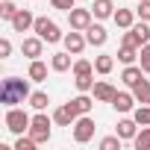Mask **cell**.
<instances>
[{
	"label": "cell",
	"instance_id": "cell-1",
	"mask_svg": "<svg viewBox=\"0 0 150 150\" xmlns=\"http://www.w3.org/2000/svg\"><path fill=\"white\" fill-rule=\"evenodd\" d=\"M30 94H33V91H30V83L21 80V77H6L3 86H0V103H3L6 109L15 106V103L30 100Z\"/></svg>",
	"mask_w": 150,
	"mask_h": 150
},
{
	"label": "cell",
	"instance_id": "cell-2",
	"mask_svg": "<svg viewBox=\"0 0 150 150\" xmlns=\"http://www.w3.org/2000/svg\"><path fill=\"white\" fill-rule=\"evenodd\" d=\"M30 124H33V118H30L24 109H18V106H9V109H6V129H9V132L24 135V129H30Z\"/></svg>",
	"mask_w": 150,
	"mask_h": 150
},
{
	"label": "cell",
	"instance_id": "cell-3",
	"mask_svg": "<svg viewBox=\"0 0 150 150\" xmlns=\"http://www.w3.org/2000/svg\"><path fill=\"white\" fill-rule=\"evenodd\" d=\"M33 33H35L38 38H44L47 44H56V41H62V38H65V35L59 33L56 21H50V18H35V24H33Z\"/></svg>",
	"mask_w": 150,
	"mask_h": 150
},
{
	"label": "cell",
	"instance_id": "cell-4",
	"mask_svg": "<svg viewBox=\"0 0 150 150\" xmlns=\"http://www.w3.org/2000/svg\"><path fill=\"white\" fill-rule=\"evenodd\" d=\"M56 121L53 118H47L44 112H38L35 118H33V124H30V135L38 141V144H44V141H50V127H53Z\"/></svg>",
	"mask_w": 150,
	"mask_h": 150
},
{
	"label": "cell",
	"instance_id": "cell-5",
	"mask_svg": "<svg viewBox=\"0 0 150 150\" xmlns=\"http://www.w3.org/2000/svg\"><path fill=\"white\" fill-rule=\"evenodd\" d=\"M94 118L91 115H80L77 121H74V141L77 144H86V141H91L94 138Z\"/></svg>",
	"mask_w": 150,
	"mask_h": 150
},
{
	"label": "cell",
	"instance_id": "cell-6",
	"mask_svg": "<svg viewBox=\"0 0 150 150\" xmlns=\"http://www.w3.org/2000/svg\"><path fill=\"white\" fill-rule=\"evenodd\" d=\"M91 18H94L91 9H77V6H74V9L68 12V24H71V30H80V33H86V30L91 27Z\"/></svg>",
	"mask_w": 150,
	"mask_h": 150
},
{
	"label": "cell",
	"instance_id": "cell-7",
	"mask_svg": "<svg viewBox=\"0 0 150 150\" xmlns=\"http://www.w3.org/2000/svg\"><path fill=\"white\" fill-rule=\"evenodd\" d=\"M62 44H65V50H68V53L80 56V53H83V47L88 44V38H86V35H83L80 30H71V33H68V35L62 38Z\"/></svg>",
	"mask_w": 150,
	"mask_h": 150
},
{
	"label": "cell",
	"instance_id": "cell-8",
	"mask_svg": "<svg viewBox=\"0 0 150 150\" xmlns=\"http://www.w3.org/2000/svg\"><path fill=\"white\" fill-rule=\"evenodd\" d=\"M135 103H138V100H135V94H132V91H118V94L112 97V109H115V112H121V115L132 112V109H135Z\"/></svg>",
	"mask_w": 150,
	"mask_h": 150
},
{
	"label": "cell",
	"instance_id": "cell-9",
	"mask_svg": "<svg viewBox=\"0 0 150 150\" xmlns=\"http://www.w3.org/2000/svg\"><path fill=\"white\" fill-rule=\"evenodd\" d=\"M77 118H80V112L74 109V103H65V106H59V109L53 112V121H56L59 127H74Z\"/></svg>",
	"mask_w": 150,
	"mask_h": 150
},
{
	"label": "cell",
	"instance_id": "cell-10",
	"mask_svg": "<svg viewBox=\"0 0 150 150\" xmlns=\"http://www.w3.org/2000/svg\"><path fill=\"white\" fill-rule=\"evenodd\" d=\"M9 24H12V30H15V33H27V30H33L35 18H33V12H30V9H18V15H15Z\"/></svg>",
	"mask_w": 150,
	"mask_h": 150
},
{
	"label": "cell",
	"instance_id": "cell-11",
	"mask_svg": "<svg viewBox=\"0 0 150 150\" xmlns=\"http://www.w3.org/2000/svg\"><path fill=\"white\" fill-rule=\"evenodd\" d=\"M21 53L27 56V59H38L41 53H44V38H24L21 41Z\"/></svg>",
	"mask_w": 150,
	"mask_h": 150
},
{
	"label": "cell",
	"instance_id": "cell-12",
	"mask_svg": "<svg viewBox=\"0 0 150 150\" xmlns=\"http://www.w3.org/2000/svg\"><path fill=\"white\" fill-rule=\"evenodd\" d=\"M138 127H141V124H138L135 118H121V121H118V129H115V132H118V135H121L124 141H132V138L138 135Z\"/></svg>",
	"mask_w": 150,
	"mask_h": 150
},
{
	"label": "cell",
	"instance_id": "cell-13",
	"mask_svg": "<svg viewBox=\"0 0 150 150\" xmlns=\"http://www.w3.org/2000/svg\"><path fill=\"white\" fill-rule=\"evenodd\" d=\"M94 100H100V103H112V97L118 94V88L112 86V83H106V80H100V83H94Z\"/></svg>",
	"mask_w": 150,
	"mask_h": 150
},
{
	"label": "cell",
	"instance_id": "cell-14",
	"mask_svg": "<svg viewBox=\"0 0 150 150\" xmlns=\"http://www.w3.org/2000/svg\"><path fill=\"white\" fill-rule=\"evenodd\" d=\"M86 38H88V44H91V47H103V44H106V38H109V33H106L100 24H91V27L86 30Z\"/></svg>",
	"mask_w": 150,
	"mask_h": 150
},
{
	"label": "cell",
	"instance_id": "cell-15",
	"mask_svg": "<svg viewBox=\"0 0 150 150\" xmlns=\"http://www.w3.org/2000/svg\"><path fill=\"white\" fill-rule=\"evenodd\" d=\"M112 21H115L121 30H129V27L135 24V12H132V9H121V6H118V9H115V15H112Z\"/></svg>",
	"mask_w": 150,
	"mask_h": 150
},
{
	"label": "cell",
	"instance_id": "cell-16",
	"mask_svg": "<svg viewBox=\"0 0 150 150\" xmlns=\"http://www.w3.org/2000/svg\"><path fill=\"white\" fill-rule=\"evenodd\" d=\"M121 80H124V86H135L138 80H144V71H141V65H127L124 68V74H121Z\"/></svg>",
	"mask_w": 150,
	"mask_h": 150
},
{
	"label": "cell",
	"instance_id": "cell-17",
	"mask_svg": "<svg viewBox=\"0 0 150 150\" xmlns=\"http://www.w3.org/2000/svg\"><path fill=\"white\" fill-rule=\"evenodd\" d=\"M91 12H94V18H97V21H103V18H112V15H115V3H112V0H94Z\"/></svg>",
	"mask_w": 150,
	"mask_h": 150
},
{
	"label": "cell",
	"instance_id": "cell-18",
	"mask_svg": "<svg viewBox=\"0 0 150 150\" xmlns=\"http://www.w3.org/2000/svg\"><path fill=\"white\" fill-rule=\"evenodd\" d=\"M27 77H30L33 83H41V80H47V65H44L41 59H33V62H30V71H27Z\"/></svg>",
	"mask_w": 150,
	"mask_h": 150
},
{
	"label": "cell",
	"instance_id": "cell-19",
	"mask_svg": "<svg viewBox=\"0 0 150 150\" xmlns=\"http://www.w3.org/2000/svg\"><path fill=\"white\" fill-rule=\"evenodd\" d=\"M71 103H74V109H77L80 115H88V112H91V106H94V100L88 97V91H80L77 97L71 100Z\"/></svg>",
	"mask_w": 150,
	"mask_h": 150
},
{
	"label": "cell",
	"instance_id": "cell-20",
	"mask_svg": "<svg viewBox=\"0 0 150 150\" xmlns=\"http://www.w3.org/2000/svg\"><path fill=\"white\" fill-rule=\"evenodd\" d=\"M112 68H115V59H112L109 53H103V56H97V59H94V71H97V74H103V77H106V74H112Z\"/></svg>",
	"mask_w": 150,
	"mask_h": 150
},
{
	"label": "cell",
	"instance_id": "cell-21",
	"mask_svg": "<svg viewBox=\"0 0 150 150\" xmlns=\"http://www.w3.org/2000/svg\"><path fill=\"white\" fill-rule=\"evenodd\" d=\"M138 50H141V47H132V44H121V50H118V59H121L124 65H132V62L138 59Z\"/></svg>",
	"mask_w": 150,
	"mask_h": 150
},
{
	"label": "cell",
	"instance_id": "cell-22",
	"mask_svg": "<svg viewBox=\"0 0 150 150\" xmlns=\"http://www.w3.org/2000/svg\"><path fill=\"white\" fill-rule=\"evenodd\" d=\"M50 68H53V71H59V74H62V71H68V68H71V53H68V50H65V53H53Z\"/></svg>",
	"mask_w": 150,
	"mask_h": 150
},
{
	"label": "cell",
	"instance_id": "cell-23",
	"mask_svg": "<svg viewBox=\"0 0 150 150\" xmlns=\"http://www.w3.org/2000/svg\"><path fill=\"white\" fill-rule=\"evenodd\" d=\"M132 94H135L138 103H150V83H147V80H138V83L132 86Z\"/></svg>",
	"mask_w": 150,
	"mask_h": 150
},
{
	"label": "cell",
	"instance_id": "cell-24",
	"mask_svg": "<svg viewBox=\"0 0 150 150\" xmlns=\"http://www.w3.org/2000/svg\"><path fill=\"white\" fill-rule=\"evenodd\" d=\"M47 103H50V97H47L44 91H33V94H30V106H33L35 112H44Z\"/></svg>",
	"mask_w": 150,
	"mask_h": 150
},
{
	"label": "cell",
	"instance_id": "cell-25",
	"mask_svg": "<svg viewBox=\"0 0 150 150\" xmlns=\"http://www.w3.org/2000/svg\"><path fill=\"white\" fill-rule=\"evenodd\" d=\"M132 144H135V150H150V127L138 129V135L132 138Z\"/></svg>",
	"mask_w": 150,
	"mask_h": 150
},
{
	"label": "cell",
	"instance_id": "cell-26",
	"mask_svg": "<svg viewBox=\"0 0 150 150\" xmlns=\"http://www.w3.org/2000/svg\"><path fill=\"white\" fill-rule=\"evenodd\" d=\"M132 118H135L141 127H150V103H141V106L132 112Z\"/></svg>",
	"mask_w": 150,
	"mask_h": 150
},
{
	"label": "cell",
	"instance_id": "cell-27",
	"mask_svg": "<svg viewBox=\"0 0 150 150\" xmlns=\"http://www.w3.org/2000/svg\"><path fill=\"white\" fill-rule=\"evenodd\" d=\"M121 135L115 132V135H106V138H100V150H121Z\"/></svg>",
	"mask_w": 150,
	"mask_h": 150
},
{
	"label": "cell",
	"instance_id": "cell-28",
	"mask_svg": "<svg viewBox=\"0 0 150 150\" xmlns=\"http://www.w3.org/2000/svg\"><path fill=\"white\" fill-rule=\"evenodd\" d=\"M83 74H94V65L88 59H77L74 62V77H83Z\"/></svg>",
	"mask_w": 150,
	"mask_h": 150
},
{
	"label": "cell",
	"instance_id": "cell-29",
	"mask_svg": "<svg viewBox=\"0 0 150 150\" xmlns=\"http://www.w3.org/2000/svg\"><path fill=\"white\" fill-rule=\"evenodd\" d=\"M18 15V6L12 3V0H3V3H0V18H3V21H12Z\"/></svg>",
	"mask_w": 150,
	"mask_h": 150
},
{
	"label": "cell",
	"instance_id": "cell-30",
	"mask_svg": "<svg viewBox=\"0 0 150 150\" xmlns=\"http://www.w3.org/2000/svg\"><path fill=\"white\" fill-rule=\"evenodd\" d=\"M74 86H77V91H91L94 80H91V74H83V77H74Z\"/></svg>",
	"mask_w": 150,
	"mask_h": 150
},
{
	"label": "cell",
	"instance_id": "cell-31",
	"mask_svg": "<svg viewBox=\"0 0 150 150\" xmlns=\"http://www.w3.org/2000/svg\"><path fill=\"white\" fill-rule=\"evenodd\" d=\"M35 144H38V141H35L33 135H27V138H24V135H18V141H15V150H35Z\"/></svg>",
	"mask_w": 150,
	"mask_h": 150
},
{
	"label": "cell",
	"instance_id": "cell-32",
	"mask_svg": "<svg viewBox=\"0 0 150 150\" xmlns=\"http://www.w3.org/2000/svg\"><path fill=\"white\" fill-rule=\"evenodd\" d=\"M138 62H141V71L150 74V44H144V47L138 50Z\"/></svg>",
	"mask_w": 150,
	"mask_h": 150
},
{
	"label": "cell",
	"instance_id": "cell-33",
	"mask_svg": "<svg viewBox=\"0 0 150 150\" xmlns=\"http://www.w3.org/2000/svg\"><path fill=\"white\" fill-rule=\"evenodd\" d=\"M53 9H62V12H71L74 6H77V0H50Z\"/></svg>",
	"mask_w": 150,
	"mask_h": 150
},
{
	"label": "cell",
	"instance_id": "cell-34",
	"mask_svg": "<svg viewBox=\"0 0 150 150\" xmlns=\"http://www.w3.org/2000/svg\"><path fill=\"white\" fill-rule=\"evenodd\" d=\"M135 15H138L141 21H150V0H141L138 9H135Z\"/></svg>",
	"mask_w": 150,
	"mask_h": 150
},
{
	"label": "cell",
	"instance_id": "cell-35",
	"mask_svg": "<svg viewBox=\"0 0 150 150\" xmlns=\"http://www.w3.org/2000/svg\"><path fill=\"white\" fill-rule=\"evenodd\" d=\"M121 44H132V47H141V41H138V35H135L132 30H127V33H124V41H121Z\"/></svg>",
	"mask_w": 150,
	"mask_h": 150
},
{
	"label": "cell",
	"instance_id": "cell-36",
	"mask_svg": "<svg viewBox=\"0 0 150 150\" xmlns=\"http://www.w3.org/2000/svg\"><path fill=\"white\" fill-rule=\"evenodd\" d=\"M9 53H12V41L0 38V59H9Z\"/></svg>",
	"mask_w": 150,
	"mask_h": 150
}]
</instances>
